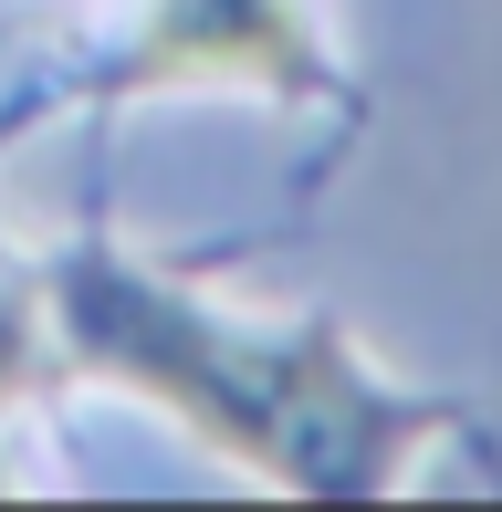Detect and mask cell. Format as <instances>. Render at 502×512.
<instances>
[{
  "label": "cell",
  "mask_w": 502,
  "mask_h": 512,
  "mask_svg": "<svg viewBox=\"0 0 502 512\" xmlns=\"http://www.w3.org/2000/svg\"><path fill=\"white\" fill-rule=\"evenodd\" d=\"M63 324L95 366L157 387L168 408H189L220 450L262 460L293 492H377L387 460H408L429 439V408L387 398L377 377H356V356L335 335L293 345H241L231 324L189 314L168 283H136L116 262L63 272Z\"/></svg>",
  "instance_id": "1"
},
{
  "label": "cell",
  "mask_w": 502,
  "mask_h": 512,
  "mask_svg": "<svg viewBox=\"0 0 502 512\" xmlns=\"http://www.w3.org/2000/svg\"><path fill=\"white\" fill-rule=\"evenodd\" d=\"M136 84L157 74H251V84H325V63L304 53L293 0H157L147 42L126 63Z\"/></svg>",
  "instance_id": "2"
},
{
  "label": "cell",
  "mask_w": 502,
  "mask_h": 512,
  "mask_svg": "<svg viewBox=\"0 0 502 512\" xmlns=\"http://www.w3.org/2000/svg\"><path fill=\"white\" fill-rule=\"evenodd\" d=\"M21 377H32V345H21V314L11 304H0V398H11V387Z\"/></svg>",
  "instance_id": "3"
}]
</instances>
